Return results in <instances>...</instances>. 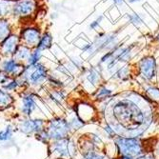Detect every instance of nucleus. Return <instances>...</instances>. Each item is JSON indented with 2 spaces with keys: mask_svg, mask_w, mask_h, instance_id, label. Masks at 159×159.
Instances as JSON below:
<instances>
[{
  "mask_svg": "<svg viewBox=\"0 0 159 159\" xmlns=\"http://www.w3.org/2000/svg\"><path fill=\"white\" fill-rule=\"evenodd\" d=\"M87 80L93 85H96L100 81V73L95 68L90 69L88 75H87Z\"/></svg>",
  "mask_w": 159,
  "mask_h": 159,
  "instance_id": "obj_19",
  "label": "nucleus"
},
{
  "mask_svg": "<svg viewBox=\"0 0 159 159\" xmlns=\"http://www.w3.org/2000/svg\"><path fill=\"white\" fill-rule=\"evenodd\" d=\"M137 1H140V0H129V2H131V3H134V2H137Z\"/></svg>",
  "mask_w": 159,
  "mask_h": 159,
  "instance_id": "obj_35",
  "label": "nucleus"
},
{
  "mask_svg": "<svg viewBox=\"0 0 159 159\" xmlns=\"http://www.w3.org/2000/svg\"><path fill=\"white\" fill-rule=\"evenodd\" d=\"M51 98L54 101L55 103L60 104L63 101V99L65 98V93L63 91H54L51 94Z\"/></svg>",
  "mask_w": 159,
  "mask_h": 159,
  "instance_id": "obj_23",
  "label": "nucleus"
},
{
  "mask_svg": "<svg viewBox=\"0 0 159 159\" xmlns=\"http://www.w3.org/2000/svg\"><path fill=\"white\" fill-rule=\"evenodd\" d=\"M43 127H44V121L41 119L24 120L20 125L21 131L25 134H34V133L37 134L42 131Z\"/></svg>",
  "mask_w": 159,
  "mask_h": 159,
  "instance_id": "obj_12",
  "label": "nucleus"
},
{
  "mask_svg": "<svg viewBox=\"0 0 159 159\" xmlns=\"http://www.w3.org/2000/svg\"><path fill=\"white\" fill-rule=\"evenodd\" d=\"M25 68V64L18 62L13 57H4V59L0 62V70L10 77H20L24 73Z\"/></svg>",
  "mask_w": 159,
  "mask_h": 159,
  "instance_id": "obj_8",
  "label": "nucleus"
},
{
  "mask_svg": "<svg viewBox=\"0 0 159 159\" xmlns=\"http://www.w3.org/2000/svg\"><path fill=\"white\" fill-rule=\"evenodd\" d=\"M11 135H12V131H11V127H7L4 131L0 132V141L9 140V139H11Z\"/></svg>",
  "mask_w": 159,
  "mask_h": 159,
  "instance_id": "obj_26",
  "label": "nucleus"
},
{
  "mask_svg": "<svg viewBox=\"0 0 159 159\" xmlns=\"http://www.w3.org/2000/svg\"><path fill=\"white\" fill-rule=\"evenodd\" d=\"M93 54L103 50H112L117 46V35L114 34H99L93 42Z\"/></svg>",
  "mask_w": 159,
  "mask_h": 159,
  "instance_id": "obj_9",
  "label": "nucleus"
},
{
  "mask_svg": "<svg viewBox=\"0 0 159 159\" xmlns=\"http://www.w3.org/2000/svg\"><path fill=\"white\" fill-rule=\"evenodd\" d=\"M38 12L37 0H14L11 7L12 20L18 22L31 19Z\"/></svg>",
  "mask_w": 159,
  "mask_h": 159,
  "instance_id": "obj_2",
  "label": "nucleus"
},
{
  "mask_svg": "<svg viewBox=\"0 0 159 159\" xmlns=\"http://www.w3.org/2000/svg\"><path fill=\"white\" fill-rule=\"evenodd\" d=\"M36 108L34 94H27L22 99V111L26 115H31Z\"/></svg>",
  "mask_w": 159,
  "mask_h": 159,
  "instance_id": "obj_15",
  "label": "nucleus"
},
{
  "mask_svg": "<svg viewBox=\"0 0 159 159\" xmlns=\"http://www.w3.org/2000/svg\"><path fill=\"white\" fill-rule=\"evenodd\" d=\"M156 39H157V41L159 42V34H158V35H157V37H156Z\"/></svg>",
  "mask_w": 159,
  "mask_h": 159,
  "instance_id": "obj_37",
  "label": "nucleus"
},
{
  "mask_svg": "<svg viewBox=\"0 0 159 159\" xmlns=\"http://www.w3.org/2000/svg\"><path fill=\"white\" fill-rule=\"evenodd\" d=\"M116 145L119 149V152L124 156H137L142 153V147L140 142L135 138H126L119 137L116 140Z\"/></svg>",
  "mask_w": 159,
  "mask_h": 159,
  "instance_id": "obj_6",
  "label": "nucleus"
},
{
  "mask_svg": "<svg viewBox=\"0 0 159 159\" xmlns=\"http://www.w3.org/2000/svg\"><path fill=\"white\" fill-rule=\"evenodd\" d=\"M49 74L48 69L42 63H37L35 65L26 66L24 73L20 76L25 84L38 86L44 83L46 79H48Z\"/></svg>",
  "mask_w": 159,
  "mask_h": 159,
  "instance_id": "obj_3",
  "label": "nucleus"
},
{
  "mask_svg": "<svg viewBox=\"0 0 159 159\" xmlns=\"http://www.w3.org/2000/svg\"><path fill=\"white\" fill-rule=\"evenodd\" d=\"M128 19L132 24L135 25V26H139L143 23V17L140 16L139 13L136 12H133V13H128Z\"/></svg>",
  "mask_w": 159,
  "mask_h": 159,
  "instance_id": "obj_21",
  "label": "nucleus"
},
{
  "mask_svg": "<svg viewBox=\"0 0 159 159\" xmlns=\"http://www.w3.org/2000/svg\"><path fill=\"white\" fill-rule=\"evenodd\" d=\"M156 152H157V153H158V155H159V144H158V146H157V149H156Z\"/></svg>",
  "mask_w": 159,
  "mask_h": 159,
  "instance_id": "obj_36",
  "label": "nucleus"
},
{
  "mask_svg": "<svg viewBox=\"0 0 159 159\" xmlns=\"http://www.w3.org/2000/svg\"><path fill=\"white\" fill-rule=\"evenodd\" d=\"M105 131H106L110 135H115V134H116V133H115V131H114V129H113L111 125H107V126L105 127Z\"/></svg>",
  "mask_w": 159,
  "mask_h": 159,
  "instance_id": "obj_31",
  "label": "nucleus"
},
{
  "mask_svg": "<svg viewBox=\"0 0 159 159\" xmlns=\"http://www.w3.org/2000/svg\"><path fill=\"white\" fill-rule=\"evenodd\" d=\"M138 159H154V157L152 154H146V155H142L139 156Z\"/></svg>",
  "mask_w": 159,
  "mask_h": 159,
  "instance_id": "obj_32",
  "label": "nucleus"
},
{
  "mask_svg": "<svg viewBox=\"0 0 159 159\" xmlns=\"http://www.w3.org/2000/svg\"><path fill=\"white\" fill-rule=\"evenodd\" d=\"M139 70L142 77L146 80L152 79L156 75V62L152 56H146L139 63Z\"/></svg>",
  "mask_w": 159,
  "mask_h": 159,
  "instance_id": "obj_11",
  "label": "nucleus"
},
{
  "mask_svg": "<svg viewBox=\"0 0 159 159\" xmlns=\"http://www.w3.org/2000/svg\"><path fill=\"white\" fill-rule=\"evenodd\" d=\"M120 159H134V158H133V157H129V156H124V155H123Z\"/></svg>",
  "mask_w": 159,
  "mask_h": 159,
  "instance_id": "obj_34",
  "label": "nucleus"
},
{
  "mask_svg": "<svg viewBox=\"0 0 159 159\" xmlns=\"http://www.w3.org/2000/svg\"><path fill=\"white\" fill-rule=\"evenodd\" d=\"M11 102H12V98L8 93V92H5L4 90H0V108L7 107Z\"/></svg>",
  "mask_w": 159,
  "mask_h": 159,
  "instance_id": "obj_20",
  "label": "nucleus"
},
{
  "mask_svg": "<svg viewBox=\"0 0 159 159\" xmlns=\"http://www.w3.org/2000/svg\"><path fill=\"white\" fill-rule=\"evenodd\" d=\"M128 75H129V69H128V67L120 68L119 70H116V73H115V75H116L118 78H121V79H125V77Z\"/></svg>",
  "mask_w": 159,
  "mask_h": 159,
  "instance_id": "obj_28",
  "label": "nucleus"
},
{
  "mask_svg": "<svg viewBox=\"0 0 159 159\" xmlns=\"http://www.w3.org/2000/svg\"><path fill=\"white\" fill-rule=\"evenodd\" d=\"M83 155H84L85 159H105L104 155L97 153L96 152H94V150L84 152Z\"/></svg>",
  "mask_w": 159,
  "mask_h": 159,
  "instance_id": "obj_22",
  "label": "nucleus"
},
{
  "mask_svg": "<svg viewBox=\"0 0 159 159\" xmlns=\"http://www.w3.org/2000/svg\"><path fill=\"white\" fill-rule=\"evenodd\" d=\"M32 50L33 49L29 48V47H27V46H25L23 44H20L18 46V48L16 49V52H14L12 57L16 60H17L18 62L23 63V64L25 63V65H26L29 57H30V55H31Z\"/></svg>",
  "mask_w": 159,
  "mask_h": 159,
  "instance_id": "obj_14",
  "label": "nucleus"
},
{
  "mask_svg": "<svg viewBox=\"0 0 159 159\" xmlns=\"http://www.w3.org/2000/svg\"><path fill=\"white\" fill-rule=\"evenodd\" d=\"M147 94L154 101H159V89L154 87H150L147 89Z\"/></svg>",
  "mask_w": 159,
  "mask_h": 159,
  "instance_id": "obj_24",
  "label": "nucleus"
},
{
  "mask_svg": "<svg viewBox=\"0 0 159 159\" xmlns=\"http://www.w3.org/2000/svg\"><path fill=\"white\" fill-rule=\"evenodd\" d=\"M52 152L63 159H70L76 153L75 144L67 137L55 140L52 145Z\"/></svg>",
  "mask_w": 159,
  "mask_h": 159,
  "instance_id": "obj_7",
  "label": "nucleus"
},
{
  "mask_svg": "<svg viewBox=\"0 0 159 159\" xmlns=\"http://www.w3.org/2000/svg\"><path fill=\"white\" fill-rule=\"evenodd\" d=\"M20 44L18 33H12L0 43V55L3 57H12Z\"/></svg>",
  "mask_w": 159,
  "mask_h": 159,
  "instance_id": "obj_10",
  "label": "nucleus"
},
{
  "mask_svg": "<svg viewBox=\"0 0 159 159\" xmlns=\"http://www.w3.org/2000/svg\"><path fill=\"white\" fill-rule=\"evenodd\" d=\"M70 129V128L68 121L60 117H56L50 121L46 132L49 135V138L58 140L68 135Z\"/></svg>",
  "mask_w": 159,
  "mask_h": 159,
  "instance_id": "obj_5",
  "label": "nucleus"
},
{
  "mask_svg": "<svg viewBox=\"0 0 159 159\" xmlns=\"http://www.w3.org/2000/svg\"><path fill=\"white\" fill-rule=\"evenodd\" d=\"M69 125H70V128H71V129H80L81 127L84 126V121H82L80 118L74 117L70 121H69Z\"/></svg>",
  "mask_w": 159,
  "mask_h": 159,
  "instance_id": "obj_27",
  "label": "nucleus"
},
{
  "mask_svg": "<svg viewBox=\"0 0 159 159\" xmlns=\"http://www.w3.org/2000/svg\"><path fill=\"white\" fill-rule=\"evenodd\" d=\"M13 33L12 18H0V43Z\"/></svg>",
  "mask_w": 159,
  "mask_h": 159,
  "instance_id": "obj_13",
  "label": "nucleus"
},
{
  "mask_svg": "<svg viewBox=\"0 0 159 159\" xmlns=\"http://www.w3.org/2000/svg\"><path fill=\"white\" fill-rule=\"evenodd\" d=\"M52 44H53L52 34L50 32L45 31L42 33V35L40 37V40L38 42L36 48L43 52V51H46V50H49L50 48H52Z\"/></svg>",
  "mask_w": 159,
  "mask_h": 159,
  "instance_id": "obj_16",
  "label": "nucleus"
},
{
  "mask_svg": "<svg viewBox=\"0 0 159 159\" xmlns=\"http://www.w3.org/2000/svg\"><path fill=\"white\" fill-rule=\"evenodd\" d=\"M113 3L117 6H121V5H124L125 4V1L124 0H112Z\"/></svg>",
  "mask_w": 159,
  "mask_h": 159,
  "instance_id": "obj_33",
  "label": "nucleus"
},
{
  "mask_svg": "<svg viewBox=\"0 0 159 159\" xmlns=\"http://www.w3.org/2000/svg\"><path fill=\"white\" fill-rule=\"evenodd\" d=\"M14 0H0V18L11 17V7Z\"/></svg>",
  "mask_w": 159,
  "mask_h": 159,
  "instance_id": "obj_17",
  "label": "nucleus"
},
{
  "mask_svg": "<svg viewBox=\"0 0 159 159\" xmlns=\"http://www.w3.org/2000/svg\"><path fill=\"white\" fill-rule=\"evenodd\" d=\"M9 80H10V76H8L4 71L0 70V85L4 86L6 83L9 82Z\"/></svg>",
  "mask_w": 159,
  "mask_h": 159,
  "instance_id": "obj_30",
  "label": "nucleus"
},
{
  "mask_svg": "<svg viewBox=\"0 0 159 159\" xmlns=\"http://www.w3.org/2000/svg\"><path fill=\"white\" fill-rule=\"evenodd\" d=\"M114 116L121 124L128 125L129 129V122H131V129H137L138 126L144 123V114L139 110V108L133 103L132 101L123 100L117 103L113 108Z\"/></svg>",
  "mask_w": 159,
  "mask_h": 159,
  "instance_id": "obj_1",
  "label": "nucleus"
},
{
  "mask_svg": "<svg viewBox=\"0 0 159 159\" xmlns=\"http://www.w3.org/2000/svg\"><path fill=\"white\" fill-rule=\"evenodd\" d=\"M42 51H40L37 48H34L32 50L31 55L29 57V59L26 63V66H31V65H35L37 63L40 62L41 58H42Z\"/></svg>",
  "mask_w": 159,
  "mask_h": 159,
  "instance_id": "obj_18",
  "label": "nucleus"
},
{
  "mask_svg": "<svg viewBox=\"0 0 159 159\" xmlns=\"http://www.w3.org/2000/svg\"><path fill=\"white\" fill-rule=\"evenodd\" d=\"M41 28L34 24H26L23 25L18 32V35L20 38L21 44L34 49L36 48L40 37L42 35Z\"/></svg>",
  "mask_w": 159,
  "mask_h": 159,
  "instance_id": "obj_4",
  "label": "nucleus"
},
{
  "mask_svg": "<svg viewBox=\"0 0 159 159\" xmlns=\"http://www.w3.org/2000/svg\"><path fill=\"white\" fill-rule=\"evenodd\" d=\"M102 19H103V16H100L96 19H94L93 21H92L91 24H90V26H89L91 30H96V29H98L100 27V24H101V21H102Z\"/></svg>",
  "mask_w": 159,
  "mask_h": 159,
  "instance_id": "obj_29",
  "label": "nucleus"
},
{
  "mask_svg": "<svg viewBox=\"0 0 159 159\" xmlns=\"http://www.w3.org/2000/svg\"><path fill=\"white\" fill-rule=\"evenodd\" d=\"M111 94V92L110 90H108L106 87H100L98 91L96 92V98L97 99L105 98L107 96H110Z\"/></svg>",
  "mask_w": 159,
  "mask_h": 159,
  "instance_id": "obj_25",
  "label": "nucleus"
}]
</instances>
